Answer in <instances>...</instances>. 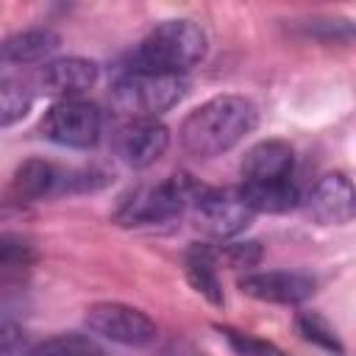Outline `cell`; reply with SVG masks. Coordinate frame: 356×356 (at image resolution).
<instances>
[{
	"label": "cell",
	"mask_w": 356,
	"mask_h": 356,
	"mask_svg": "<svg viewBox=\"0 0 356 356\" xmlns=\"http://www.w3.org/2000/svg\"><path fill=\"white\" fill-rule=\"evenodd\" d=\"M197 186L189 175H170L159 184H145L134 189L114 211V222L122 228H150L178 220L192 203Z\"/></svg>",
	"instance_id": "277c9868"
},
{
	"label": "cell",
	"mask_w": 356,
	"mask_h": 356,
	"mask_svg": "<svg viewBox=\"0 0 356 356\" xmlns=\"http://www.w3.org/2000/svg\"><path fill=\"white\" fill-rule=\"evenodd\" d=\"M217 331H220V337L239 353V356H286L281 348H275L273 342H267V339H259V337H253V334H248V331H236V328H231V325H217Z\"/></svg>",
	"instance_id": "44dd1931"
},
{
	"label": "cell",
	"mask_w": 356,
	"mask_h": 356,
	"mask_svg": "<svg viewBox=\"0 0 356 356\" xmlns=\"http://www.w3.org/2000/svg\"><path fill=\"white\" fill-rule=\"evenodd\" d=\"M33 261V245L17 234H0V270Z\"/></svg>",
	"instance_id": "7402d4cb"
},
{
	"label": "cell",
	"mask_w": 356,
	"mask_h": 356,
	"mask_svg": "<svg viewBox=\"0 0 356 356\" xmlns=\"http://www.w3.org/2000/svg\"><path fill=\"white\" fill-rule=\"evenodd\" d=\"M39 131L53 145L72 147V150H89L100 139L103 114H100V108L95 103L81 100V97L56 100L44 111V117L39 122Z\"/></svg>",
	"instance_id": "8992f818"
},
{
	"label": "cell",
	"mask_w": 356,
	"mask_h": 356,
	"mask_svg": "<svg viewBox=\"0 0 356 356\" xmlns=\"http://www.w3.org/2000/svg\"><path fill=\"white\" fill-rule=\"evenodd\" d=\"M214 264H225L234 270H250L261 261L264 250L261 242L256 239H245V242H217V245H206Z\"/></svg>",
	"instance_id": "ffe728a7"
},
{
	"label": "cell",
	"mask_w": 356,
	"mask_h": 356,
	"mask_svg": "<svg viewBox=\"0 0 356 356\" xmlns=\"http://www.w3.org/2000/svg\"><path fill=\"white\" fill-rule=\"evenodd\" d=\"M295 323H298V331H300V337H303L306 342L323 348L325 353L345 356V345H342L337 328H334L323 314H317V312H300Z\"/></svg>",
	"instance_id": "d6986e66"
},
{
	"label": "cell",
	"mask_w": 356,
	"mask_h": 356,
	"mask_svg": "<svg viewBox=\"0 0 356 356\" xmlns=\"http://www.w3.org/2000/svg\"><path fill=\"white\" fill-rule=\"evenodd\" d=\"M22 356H106V350L89 334H56L28 348Z\"/></svg>",
	"instance_id": "e0dca14e"
},
{
	"label": "cell",
	"mask_w": 356,
	"mask_h": 356,
	"mask_svg": "<svg viewBox=\"0 0 356 356\" xmlns=\"http://www.w3.org/2000/svg\"><path fill=\"white\" fill-rule=\"evenodd\" d=\"M170 147V131L159 120H128L114 134V153L131 170L153 167Z\"/></svg>",
	"instance_id": "30bf717a"
},
{
	"label": "cell",
	"mask_w": 356,
	"mask_h": 356,
	"mask_svg": "<svg viewBox=\"0 0 356 356\" xmlns=\"http://www.w3.org/2000/svg\"><path fill=\"white\" fill-rule=\"evenodd\" d=\"M106 181L108 175L95 167H64L47 159H28L17 167L11 189L19 200H47L58 195L92 192Z\"/></svg>",
	"instance_id": "5b68a950"
},
{
	"label": "cell",
	"mask_w": 356,
	"mask_h": 356,
	"mask_svg": "<svg viewBox=\"0 0 356 356\" xmlns=\"http://www.w3.org/2000/svg\"><path fill=\"white\" fill-rule=\"evenodd\" d=\"M259 125V108L245 95H214L195 106L181 128L178 139L186 156L209 161L236 147Z\"/></svg>",
	"instance_id": "6da1fadb"
},
{
	"label": "cell",
	"mask_w": 356,
	"mask_h": 356,
	"mask_svg": "<svg viewBox=\"0 0 356 356\" xmlns=\"http://www.w3.org/2000/svg\"><path fill=\"white\" fill-rule=\"evenodd\" d=\"M97 75H100V67L92 58L61 56V58H47L36 70L33 86H36V92H42L47 97L72 100V97L89 92L97 83Z\"/></svg>",
	"instance_id": "9c48e42d"
},
{
	"label": "cell",
	"mask_w": 356,
	"mask_h": 356,
	"mask_svg": "<svg viewBox=\"0 0 356 356\" xmlns=\"http://www.w3.org/2000/svg\"><path fill=\"white\" fill-rule=\"evenodd\" d=\"M61 44V36L50 28H28L19 33H11L0 42V64L3 67H25L47 61Z\"/></svg>",
	"instance_id": "5bb4252c"
},
{
	"label": "cell",
	"mask_w": 356,
	"mask_h": 356,
	"mask_svg": "<svg viewBox=\"0 0 356 356\" xmlns=\"http://www.w3.org/2000/svg\"><path fill=\"white\" fill-rule=\"evenodd\" d=\"M242 200L250 206L253 214L267 211V214H284L300 203V192L295 181H281V184H242L236 189Z\"/></svg>",
	"instance_id": "2e32d148"
},
{
	"label": "cell",
	"mask_w": 356,
	"mask_h": 356,
	"mask_svg": "<svg viewBox=\"0 0 356 356\" xmlns=\"http://www.w3.org/2000/svg\"><path fill=\"white\" fill-rule=\"evenodd\" d=\"M192 217L195 228L217 242H231L239 236L250 222L253 211L242 200L236 189H197L192 197Z\"/></svg>",
	"instance_id": "52a82bcc"
},
{
	"label": "cell",
	"mask_w": 356,
	"mask_h": 356,
	"mask_svg": "<svg viewBox=\"0 0 356 356\" xmlns=\"http://www.w3.org/2000/svg\"><path fill=\"white\" fill-rule=\"evenodd\" d=\"M25 350V331L19 325H0V356H22Z\"/></svg>",
	"instance_id": "603a6c76"
},
{
	"label": "cell",
	"mask_w": 356,
	"mask_h": 356,
	"mask_svg": "<svg viewBox=\"0 0 356 356\" xmlns=\"http://www.w3.org/2000/svg\"><path fill=\"white\" fill-rule=\"evenodd\" d=\"M242 184H281L295 181V150L284 139H261L250 145L239 161Z\"/></svg>",
	"instance_id": "4fadbf2b"
},
{
	"label": "cell",
	"mask_w": 356,
	"mask_h": 356,
	"mask_svg": "<svg viewBox=\"0 0 356 356\" xmlns=\"http://www.w3.org/2000/svg\"><path fill=\"white\" fill-rule=\"evenodd\" d=\"M33 100H36V92L28 83L17 78H3L0 81V131L25 120L28 111L33 108Z\"/></svg>",
	"instance_id": "ac0fdd59"
},
{
	"label": "cell",
	"mask_w": 356,
	"mask_h": 356,
	"mask_svg": "<svg viewBox=\"0 0 356 356\" xmlns=\"http://www.w3.org/2000/svg\"><path fill=\"white\" fill-rule=\"evenodd\" d=\"M209 39L206 31L192 19H164L147 31V36L134 47L131 67L139 72L186 75L195 64L206 58Z\"/></svg>",
	"instance_id": "7a4b0ae2"
},
{
	"label": "cell",
	"mask_w": 356,
	"mask_h": 356,
	"mask_svg": "<svg viewBox=\"0 0 356 356\" xmlns=\"http://www.w3.org/2000/svg\"><path fill=\"white\" fill-rule=\"evenodd\" d=\"M83 323L92 334L108 342H117V345H128V348H145L156 342L159 337V325L147 312L120 303V300L92 303L83 314Z\"/></svg>",
	"instance_id": "ba28073f"
},
{
	"label": "cell",
	"mask_w": 356,
	"mask_h": 356,
	"mask_svg": "<svg viewBox=\"0 0 356 356\" xmlns=\"http://www.w3.org/2000/svg\"><path fill=\"white\" fill-rule=\"evenodd\" d=\"M184 273H186V281L192 284V289L197 295H203L211 306H222L225 303V295H222V284H220V275H217V264L206 248V242L200 245H192L184 256Z\"/></svg>",
	"instance_id": "9a60e30c"
},
{
	"label": "cell",
	"mask_w": 356,
	"mask_h": 356,
	"mask_svg": "<svg viewBox=\"0 0 356 356\" xmlns=\"http://www.w3.org/2000/svg\"><path fill=\"white\" fill-rule=\"evenodd\" d=\"M239 292L261 300V303H278V306H300L306 303L317 284L306 273L295 270H264V273H245L236 281Z\"/></svg>",
	"instance_id": "8fae6325"
},
{
	"label": "cell",
	"mask_w": 356,
	"mask_h": 356,
	"mask_svg": "<svg viewBox=\"0 0 356 356\" xmlns=\"http://www.w3.org/2000/svg\"><path fill=\"white\" fill-rule=\"evenodd\" d=\"M189 92L186 75L139 72L125 70L111 83V108L128 120H159L172 106H178Z\"/></svg>",
	"instance_id": "3957f363"
},
{
	"label": "cell",
	"mask_w": 356,
	"mask_h": 356,
	"mask_svg": "<svg viewBox=\"0 0 356 356\" xmlns=\"http://www.w3.org/2000/svg\"><path fill=\"white\" fill-rule=\"evenodd\" d=\"M306 211L320 225H348L356 211L353 181L348 172H325L306 197Z\"/></svg>",
	"instance_id": "7c38bea8"
}]
</instances>
